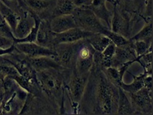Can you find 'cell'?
Here are the masks:
<instances>
[{"label":"cell","instance_id":"603a6c76","mask_svg":"<svg viewBox=\"0 0 153 115\" xmlns=\"http://www.w3.org/2000/svg\"><path fill=\"white\" fill-rule=\"evenodd\" d=\"M113 1H116L125 11L139 14L141 8H143L144 0H110L109 2Z\"/></svg>","mask_w":153,"mask_h":115},{"label":"cell","instance_id":"6da1fadb","mask_svg":"<svg viewBox=\"0 0 153 115\" xmlns=\"http://www.w3.org/2000/svg\"><path fill=\"white\" fill-rule=\"evenodd\" d=\"M90 76L91 82L90 78L88 81L91 85L87 82L86 86L94 91L86 87L85 92L91 93V96L83 95V97L91 99L90 101L93 107L90 114H117L118 87L111 83L99 68H91Z\"/></svg>","mask_w":153,"mask_h":115},{"label":"cell","instance_id":"2e32d148","mask_svg":"<svg viewBox=\"0 0 153 115\" xmlns=\"http://www.w3.org/2000/svg\"><path fill=\"white\" fill-rule=\"evenodd\" d=\"M106 1L109 0H92L88 7L92 11L100 21H103L107 24V27L111 29V24L113 12L106 7Z\"/></svg>","mask_w":153,"mask_h":115},{"label":"cell","instance_id":"9a60e30c","mask_svg":"<svg viewBox=\"0 0 153 115\" xmlns=\"http://www.w3.org/2000/svg\"><path fill=\"white\" fill-rule=\"evenodd\" d=\"M34 25V19L30 16L27 9L20 16V19L13 33L14 38L22 39L26 37L31 31Z\"/></svg>","mask_w":153,"mask_h":115},{"label":"cell","instance_id":"f1b7e54d","mask_svg":"<svg viewBox=\"0 0 153 115\" xmlns=\"http://www.w3.org/2000/svg\"><path fill=\"white\" fill-rule=\"evenodd\" d=\"M14 44L13 39H10L7 37H5L0 34V48L6 49Z\"/></svg>","mask_w":153,"mask_h":115},{"label":"cell","instance_id":"8992f818","mask_svg":"<svg viewBox=\"0 0 153 115\" xmlns=\"http://www.w3.org/2000/svg\"><path fill=\"white\" fill-rule=\"evenodd\" d=\"M130 98L134 114H152V90L142 88L134 93H126Z\"/></svg>","mask_w":153,"mask_h":115},{"label":"cell","instance_id":"4dcf8cb0","mask_svg":"<svg viewBox=\"0 0 153 115\" xmlns=\"http://www.w3.org/2000/svg\"><path fill=\"white\" fill-rule=\"evenodd\" d=\"M5 76L4 74L2 73L1 71L0 70V89L3 90V79Z\"/></svg>","mask_w":153,"mask_h":115},{"label":"cell","instance_id":"ba28073f","mask_svg":"<svg viewBox=\"0 0 153 115\" xmlns=\"http://www.w3.org/2000/svg\"><path fill=\"white\" fill-rule=\"evenodd\" d=\"M80 41L71 43L59 44L53 47V50L57 53L56 61L65 69H73L75 66L78 48Z\"/></svg>","mask_w":153,"mask_h":115},{"label":"cell","instance_id":"ffe728a7","mask_svg":"<svg viewBox=\"0 0 153 115\" xmlns=\"http://www.w3.org/2000/svg\"><path fill=\"white\" fill-rule=\"evenodd\" d=\"M76 7L72 0H56L51 13V17L72 14Z\"/></svg>","mask_w":153,"mask_h":115},{"label":"cell","instance_id":"d4e9b609","mask_svg":"<svg viewBox=\"0 0 153 115\" xmlns=\"http://www.w3.org/2000/svg\"><path fill=\"white\" fill-rule=\"evenodd\" d=\"M101 34H104L108 37L112 43H113L117 47H123L130 43L128 39L126 38L122 35L112 31L109 28L104 29Z\"/></svg>","mask_w":153,"mask_h":115},{"label":"cell","instance_id":"1f68e13d","mask_svg":"<svg viewBox=\"0 0 153 115\" xmlns=\"http://www.w3.org/2000/svg\"><path fill=\"white\" fill-rule=\"evenodd\" d=\"M4 97V90L3 89H0V105H1L3 101Z\"/></svg>","mask_w":153,"mask_h":115},{"label":"cell","instance_id":"3957f363","mask_svg":"<svg viewBox=\"0 0 153 115\" xmlns=\"http://www.w3.org/2000/svg\"><path fill=\"white\" fill-rule=\"evenodd\" d=\"M73 16L76 26L86 31L93 33H102L108 28L104 26L96 15L88 7H76Z\"/></svg>","mask_w":153,"mask_h":115},{"label":"cell","instance_id":"ac0fdd59","mask_svg":"<svg viewBox=\"0 0 153 115\" xmlns=\"http://www.w3.org/2000/svg\"><path fill=\"white\" fill-rule=\"evenodd\" d=\"M0 14L9 25L13 33L20 19V15L1 0H0Z\"/></svg>","mask_w":153,"mask_h":115},{"label":"cell","instance_id":"5b68a950","mask_svg":"<svg viewBox=\"0 0 153 115\" xmlns=\"http://www.w3.org/2000/svg\"><path fill=\"white\" fill-rule=\"evenodd\" d=\"M111 3L113 5L111 30L128 39L130 35V19L133 15L132 13H130L124 10L114 1Z\"/></svg>","mask_w":153,"mask_h":115},{"label":"cell","instance_id":"e0dca14e","mask_svg":"<svg viewBox=\"0 0 153 115\" xmlns=\"http://www.w3.org/2000/svg\"><path fill=\"white\" fill-rule=\"evenodd\" d=\"M52 38L53 33L50 30L48 20L42 19L36 43L42 46L53 49Z\"/></svg>","mask_w":153,"mask_h":115},{"label":"cell","instance_id":"4316f807","mask_svg":"<svg viewBox=\"0 0 153 115\" xmlns=\"http://www.w3.org/2000/svg\"><path fill=\"white\" fill-rule=\"evenodd\" d=\"M134 42V47L137 57L142 56L149 50V48L152 45V43H149L145 41H136Z\"/></svg>","mask_w":153,"mask_h":115},{"label":"cell","instance_id":"9c48e42d","mask_svg":"<svg viewBox=\"0 0 153 115\" xmlns=\"http://www.w3.org/2000/svg\"><path fill=\"white\" fill-rule=\"evenodd\" d=\"M17 51L28 57H56L57 53L52 48L40 45L36 42L15 43Z\"/></svg>","mask_w":153,"mask_h":115},{"label":"cell","instance_id":"f546056e","mask_svg":"<svg viewBox=\"0 0 153 115\" xmlns=\"http://www.w3.org/2000/svg\"><path fill=\"white\" fill-rule=\"evenodd\" d=\"M76 7H88L90 5L92 0H72Z\"/></svg>","mask_w":153,"mask_h":115},{"label":"cell","instance_id":"d6a6232c","mask_svg":"<svg viewBox=\"0 0 153 115\" xmlns=\"http://www.w3.org/2000/svg\"><path fill=\"white\" fill-rule=\"evenodd\" d=\"M24 1H25V0H24Z\"/></svg>","mask_w":153,"mask_h":115},{"label":"cell","instance_id":"277c9868","mask_svg":"<svg viewBox=\"0 0 153 115\" xmlns=\"http://www.w3.org/2000/svg\"><path fill=\"white\" fill-rule=\"evenodd\" d=\"M95 50L86 39L81 40L78 48L74 69L79 74H89L94 63Z\"/></svg>","mask_w":153,"mask_h":115},{"label":"cell","instance_id":"d6986e66","mask_svg":"<svg viewBox=\"0 0 153 115\" xmlns=\"http://www.w3.org/2000/svg\"><path fill=\"white\" fill-rule=\"evenodd\" d=\"M117 114H134V111L128 94L123 89L118 87V101Z\"/></svg>","mask_w":153,"mask_h":115},{"label":"cell","instance_id":"44dd1931","mask_svg":"<svg viewBox=\"0 0 153 115\" xmlns=\"http://www.w3.org/2000/svg\"><path fill=\"white\" fill-rule=\"evenodd\" d=\"M86 39L95 51L99 52H102L111 43L108 37L101 33H95Z\"/></svg>","mask_w":153,"mask_h":115},{"label":"cell","instance_id":"7402d4cb","mask_svg":"<svg viewBox=\"0 0 153 115\" xmlns=\"http://www.w3.org/2000/svg\"><path fill=\"white\" fill-rule=\"evenodd\" d=\"M131 74L134 78V82L130 84H126L123 81L120 83L119 87L126 93H134L143 88L144 87V78L147 75H148V74L144 71L143 74H140L138 76H135L132 74Z\"/></svg>","mask_w":153,"mask_h":115},{"label":"cell","instance_id":"cb8c5ba5","mask_svg":"<svg viewBox=\"0 0 153 115\" xmlns=\"http://www.w3.org/2000/svg\"><path fill=\"white\" fill-rule=\"evenodd\" d=\"M131 42L145 41L149 43H152V21L146 22L145 26L134 36L128 38Z\"/></svg>","mask_w":153,"mask_h":115},{"label":"cell","instance_id":"52a82bcc","mask_svg":"<svg viewBox=\"0 0 153 115\" xmlns=\"http://www.w3.org/2000/svg\"><path fill=\"white\" fill-rule=\"evenodd\" d=\"M89 74H79L72 69L69 81L67 85V88L69 93L71 101L74 104V110H77V107L83 98L85 88L88 80Z\"/></svg>","mask_w":153,"mask_h":115},{"label":"cell","instance_id":"484cf974","mask_svg":"<svg viewBox=\"0 0 153 115\" xmlns=\"http://www.w3.org/2000/svg\"><path fill=\"white\" fill-rule=\"evenodd\" d=\"M101 70L104 73L107 78L109 79L111 83H113L116 87H120V83L123 82V79L120 76L119 69L118 68L111 66Z\"/></svg>","mask_w":153,"mask_h":115},{"label":"cell","instance_id":"8fae6325","mask_svg":"<svg viewBox=\"0 0 153 115\" xmlns=\"http://www.w3.org/2000/svg\"><path fill=\"white\" fill-rule=\"evenodd\" d=\"M141 57H137L134 47V42L130 41V43L125 46L116 47L112 61V66L118 68L121 65L130 61H135V62H138L141 65Z\"/></svg>","mask_w":153,"mask_h":115},{"label":"cell","instance_id":"7c38bea8","mask_svg":"<svg viewBox=\"0 0 153 115\" xmlns=\"http://www.w3.org/2000/svg\"><path fill=\"white\" fill-rule=\"evenodd\" d=\"M24 61L26 62L36 72L50 69H53L59 71H62L65 69L60 66L58 63V62L56 61L55 57H26V58L24 59Z\"/></svg>","mask_w":153,"mask_h":115},{"label":"cell","instance_id":"83f0119b","mask_svg":"<svg viewBox=\"0 0 153 115\" xmlns=\"http://www.w3.org/2000/svg\"><path fill=\"white\" fill-rule=\"evenodd\" d=\"M0 34L10 39H14L13 33L9 25L0 14Z\"/></svg>","mask_w":153,"mask_h":115},{"label":"cell","instance_id":"7a4b0ae2","mask_svg":"<svg viewBox=\"0 0 153 115\" xmlns=\"http://www.w3.org/2000/svg\"><path fill=\"white\" fill-rule=\"evenodd\" d=\"M60 72L53 69L36 72V80L41 90L52 98L58 97L63 89L64 80Z\"/></svg>","mask_w":153,"mask_h":115},{"label":"cell","instance_id":"5bb4252c","mask_svg":"<svg viewBox=\"0 0 153 115\" xmlns=\"http://www.w3.org/2000/svg\"><path fill=\"white\" fill-rule=\"evenodd\" d=\"M28 9L38 16L42 14L47 18L51 17V13L56 3V0H25Z\"/></svg>","mask_w":153,"mask_h":115},{"label":"cell","instance_id":"4fadbf2b","mask_svg":"<svg viewBox=\"0 0 153 115\" xmlns=\"http://www.w3.org/2000/svg\"><path fill=\"white\" fill-rule=\"evenodd\" d=\"M50 28L54 33H60L77 27L72 14L52 17L49 22Z\"/></svg>","mask_w":153,"mask_h":115},{"label":"cell","instance_id":"30bf717a","mask_svg":"<svg viewBox=\"0 0 153 115\" xmlns=\"http://www.w3.org/2000/svg\"><path fill=\"white\" fill-rule=\"evenodd\" d=\"M94 34L95 33L84 31L79 27H75L60 33H53V49L57 45L77 42L89 38Z\"/></svg>","mask_w":153,"mask_h":115}]
</instances>
